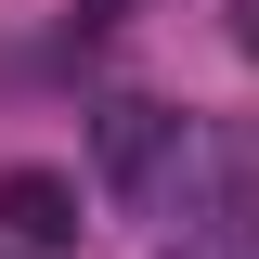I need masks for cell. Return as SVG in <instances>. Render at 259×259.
<instances>
[{
    "label": "cell",
    "instance_id": "cell-3",
    "mask_svg": "<svg viewBox=\"0 0 259 259\" xmlns=\"http://www.w3.org/2000/svg\"><path fill=\"white\" fill-rule=\"evenodd\" d=\"M168 130H182V117H156V104H104V168L156 194L168 182Z\"/></svg>",
    "mask_w": 259,
    "mask_h": 259
},
{
    "label": "cell",
    "instance_id": "cell-2",
    "mask_svg": "<svg viewBox=\"0 0 259 259\" xmlns=\"http://www.w3.org/2000/svg\"><path fill=\"white\" fill-rule=\"evenodd\" d=\"M0 233L13 246H78V182L65 168H0Z\"/></svg>",
    "mask_w": 259,
    "mask_h": 259
},
{
    "label": "cell",
    "instance_id": "cell-1",
    "mask_svg": "<svg viewBox=\"0 0 259 259\" xmlns=\"http://www.w3.org/2000/svg\"><path fill=\"white\" fill-rule=\"evenodd\" d=\"M156 259H259V168L233 130H182V168L156 182Z\"/></svg>",
    "mask_w": 259,
    "mask_h": 259
},
{
    "label": "cell",
    "instance_id": "cell-5",
    "mask_svg": "<svg viewBox=\"0 0 259 259\" xmlns=\"http://www.w3.org/2000/svg\"><path fill=\"white\" fill-rule=\"evenodd\" d=\"M0 259H13V246H0Z\"/></svg>",
    "mask_w": 259,
    "mask_h": 259
},
{
    "label": "cell",
    "instance_id": "cell-4",
    "mask_svg": "<svg viewBox=\"0 0 259 259\" xmlns=\"http://www.w3.org/2000/svg\"><path fill=\"white\" fill-rule=\"evenodd\" d=\"M246 39H259V0H246Z\"/></svg>",
    "mask_w": 259,
    "mask_h": 259
}]
</instances>
